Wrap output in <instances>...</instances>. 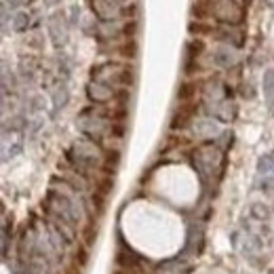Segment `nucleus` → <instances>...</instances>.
Instances as JSON below:
<instances>
[{"label":"nucleus","mask_w":274,"mask_h":274,"mask_svg":"<svg viewBox=\"0 0 274 274\" xmlns=\"http://www.w3.org/2000/svg\"><path fill=\"white\" fill-rule=\"evenodd\" d=\"M8 4H2V34H6L8 32V23H13V17L8 15Z\"/></svg>","instance_id":"nucleus-23"},{"label":"nucleus","mask_w":274,"mask_h":274,"mask_svg":"<svg viewBox=\"0 0 274 274\" xmlns=\"http://www.w3.org/2000/svg\"><path fill=\"white\" fill-rule=\"evenodd\" d=\"M78 21H81V6L72 4L70 6V13H68V23L74 28V25H78Z\"/></svg>","instance_id":"nucleus-22"},{"label":"nucleus","mask_w":274,"mask_h":274,"mask_svg":"<svg viewBox=\"0 0 274 274\" xmlns=\"http://www.w3.org/2000/svg\"><path fill=\"white\" fill-rule=\"evenodd\" d=\"M192 133L198 139H213L219 135V122L217 118H200L192 122Z\"/></svg>","instance_id":"nucleus-10"},{"label":"nucleus","mask_w":274,"mask_h":274,"mask_svg":"<svg viewBox=\"0 0 274 274\" xmlns=\"http://www.w3.org/2000/svg\"><path fill=\"white\" fill-rule=\"evenodd\" d=\"M135 72L133 68H129L127 64H118V61H103L91 68V81H99L103 85H110L114 89L118 87H129L133 83Z\"/></svg>","instance_id":"nucleus-5"},{"label":"nucleus","mask_w":274,"mask_h":274,"mask_svg":"<svg viewBox=\"0 0 274 274\" xmlns=\"http://www.w3.org/2000/svg\"><path fill=\"white\" fill-rule=\"evenodd\" d=\"M211 34H213L217 40H222L224 45H230V47H241L243 40H245V34H243V30L238 28V25H226V23H222L219 28L211 30Z\"/></svg>","instance_id":"nucleus-9"},{"label":"nucleus","mask_w":274,"mask_h":274,"mask_svg":"<svg viewBox=\"0 0 274 274\" xmlns=\"http://www.w3.org/2000/svg\"><path fill=\"white\" fill-rule=\"evenodd\" d=\"M262 89H264V95H266V101H270L274 97V70H266V72H264Z\"/></svg>","instance_id":"nucleus-17"},{"label":"nucleus","mask_w":274,"mask_h":274,"mask_svg":"<svg viewBox=\"0 0 274 274\" xmlns=\"http://www.w3.org/2000/svg\"><path fill=\"white\" fill-rule=\"evenodd\" d=\"M66 161H68V167H72L74 171L85 175V178L91 182L97 178L101 167H105L108 152H103L97 141H93L89 137H81V139H74L72 146L68 148Z\"/></svg>","instance_id":"nucleus-2"},{"label":"nucleus","mask_w":274,"mask_h":274,"mask_svg":"<svg viewBox=\"0 0 274 274\" xmlns=\"http://www.w3.org/2000/svg\"><path fill=\"white\" fill-rule=\"evenodd\" d=\"M268 274H274V270H268Z\"/></svg>","instance_id":"nucleus-26"},{"label":"nucleus","mask_w":274,"mask_h":274,"mask_svg":"<svg viewBox=\"0 0 274 274\" xmlns=\"http://www.w3.org/2000/svg\"><path fill=\"white\" fill-rule=\"evenodd\" d=\"M28 0H4V4H8L11 8H19V6H23Z\"/></svg>","instance_id":"nucleus-25"},{"label":"nucleus","mask_w":274,"mask_h":274,"mask_svg":"<svg viewBox=\"0 0 274 274\" xmlns=\"http://www.w3.org/2000/svg\"><path fill=\"white\" fill-rule=\"evenodd\" d=\"M42 207H45L47 219L66 224L70 228H76L87 215V207H85L83 194L78 192L76 188H72V185H70L64 178H61V180L53 178L51 180L49 192L45 196Z\"/></svg>","instance_id":"nucleus-1"},{"label":"nucleus","mask_w":274,"mask_h":274,"mask_svg":"<svg viewBox=\"0 0 274 274\" xmlns=\"http://www.w3.org/2000/svg\"><path fill=\"white\" fill-rule=\"evenodd\" d=\"M207 13L226 25H241L245 21V11L236 0H207Z\"/></svg>","instance_id":"nucleus-6"},{"label":"nucleus","mask_w":274,"mask_h":274,"mask_svg":"<svg viewBox=\"0 0 274 274\" xmlns=\"http://www.w3.org/2000/svg\"><path fill=\"white\" fill-rule=\"evenodd\" d=\"M55 61H57V76H59V81H61V78H64V81H66V78H70V72H72V64H70V59L66 55H59Z\"/></svg>","instance_id":"nucleus-18"},{"label":"nucleus","mask_w":274,"mask_h":274,"mask_svg":"<svg viewBox=\"0 0 274 274\" xmlns=\"http://www.w3.org/2000/svg\"><path fill=\"white\" fill-rule=\"evenodd\" d=\"M11 28H13L15 32H25V30L30 28V13H25V11L15 13V15H13Z\"/></svg>","instance_id":"nucleus-16"},{"label":"nucleus","mask_w":274,"mask_h":274,"mask_svg":"<svg viewBox=\"0 0 274 274\" xmlns=\"http://www.w3.org/2000/svg\"><path fill=\"white\" fill-rule=\"evenodd\" d=\"M194 91H196V85H192V83H183V85H182V89H180V99H182V101H188L190 97L194 95Z\"/></svg>","instance_id":"nucleus-21"},{"label":"nucleus","mask_w":274,"mask_h":274,"mask_svg":"<svg viewBox=\"0 0 274 274\" xmlns=\"http://www.w3.org/2000/svg\"><path fill=\"white\" fill-rule=\"evenodd\" d=\"M68 19H64V13L55 11L49 17V23H47V30H49V38L53 42V47H64L66 40H68Z\"/></svg>","instance_id":"nucleus-7"},{"label":"nucleus","mask_w":274,"mask_h":274,"mask_svg":"<svg viewBox=\"0 0 274 274\" xmlns=\"http://www.w3.org/2000/svg\"><path fill=\"white\" fill-rule=\"evenodd\" d=\"M251 213L258 217V219H268L270 217V211L266 205H260V202H255V205H251Z\"/></svg>","instance_id":"nucleus-20"},{"label":"nucleus","mask_w":274,"mask_h":274,"mask_svg":"<svg viewBox=\"0 0 274 274\" xmlns=\"http://www.w3.org/2000/svg\"><path fill=\"white\" fill-rule=\"evenodd\" d=\"M205 247V234L198 226H190L188 230V241H185V253H200Z\"/></svg>","instance_id":"nucleus-12"},{"label":"nucleus","mask_w":274,"mask_h":274,"mask_svg":"<svg viewBox=\"0 0 274 274\" xmlns=\"http://www.w3.org/2000/svg\"><path fill=\"white\" fill-rule=\"evenodd\" d=\"M258 173L268 178V175L274 173V152H268V154H262L258 158Z\"/></svg>","instance_id":"nucleus-15"},{"label":"nucleus","mask_w":274,"mask_h":274,"mask_svg":"<svg viewBox=\"0 0 274 274\" xmlns=\"http://www.w3.org/2000/svg\"><path fill=\"white\" fill-rule=\"evenodd\" d=\"M211 61L217 66V68H232L236 66L238 61V55L234 49H230V45H224V47H217L211 53Z\"/></svg>","instance_id":"nucleus-11"},{"label":"nucleus","mask_w":274,"mask_h":274,"mask_svg":"<svg viewBox=\"0 0 274 274\" xmlns=\"http://www.w3.org/2000/svg\"><path fill=\"white\" fill-rule=\"evenodd\" d=\"M78 129L83 131L85 137H89L97 144L105 141L110 135H114V116L103 105H93V108H85L76 118Z\"/></svg>","instance_id":"nucleus-3"},{"label":"nucleus","mask_w":274,"mask_h":274,"mask_svg":"<svg viewBox=\"0 0 274 274\" xmlns=\"http://www.w3.org/2000/svg\"><path fill=\"white\" fill-rule=\"evenodd\" d=\"M224 165V150L217 144H202L192 152V167L200 175L202 183H209L219 178Z\"/></svg>","instance_id":"nucleus-4"},{"label":"nucleus","mask_w":274,"mask_h":274,"mask_svg":"<svg viewBox=\"0 0 274 274\" xmlns=\"http://www.w3.org/2000/svg\"><path fill=\"white\" fill-rule=\"evenodd\" d=\"M25 129H28V118H25L23 114H17V116H13L11 120H4L2 133L6 135L8 131H11V133H19V131H25Z\"/></svg>","instance_id":"nucleus-14"},{"label":"nucleus","mask_w":274,"mask_h":274,"mask_svg":"<svg viewBox=\"0 0 274 274\" xmlns=\"http://www.w3.org/2000/svg\"><path fill=\"white\" fill-rule=\"evenodd\" d=\"M21 144H13L11 146V150H6L4 148V152H2V161H8V158H13V156H17V154H19L21 152Z\"/></svg>","instance_id":"nucleus-24"},{"label":"nucleus","mask_w":274,"mask_h":274,"mask_svg":"<svg viewBox=\"0 0 274 274\" xmlns=\"http://www.w3.org/2000/svg\"><path fill=\"white\" fill-rule=\"evenodd\" d=\"M116 95H118V91L114 89V87H110V85H103L99 81H89V83H87V97H89V99L93 103H97V105H105V103L114 101V99H116Z\"/></svg>","instance_id":"nucleus-8"},{"label":"nucleus","mask_w":274,"mask_h":274,"mask_svg":"<svg viewBox=\"0 0 274 274\" xmlns=\"http://www.w3.org/2000/svg\"><path fill=\"white\" fill-rule=\"evenodd\" d=\"M51 101H53V116H57V112L64 110L66 105H68V101H70V89L64 83H59L55 89H53Z\"/></svg>","instance_id":"nucleus-13"},{"label":"nucleus","mask_w":274,"mask_h":274,"mask_svg":"<svg viewBox=\"0 0 274 274\" xmlns=\"http://www.w3.org/2000/svg\"><path fill=\"white\" fill-rule=\"evenodd\" d=\"M45 108V99L40 95H32L25 99V112H40Z\"/></svg>","instance_id":"nucleus-19"}]
</instances>
